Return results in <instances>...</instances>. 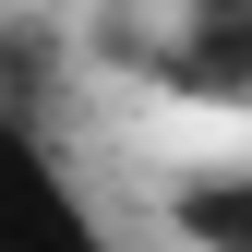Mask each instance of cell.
Masks as SVG:
<instances>
[{
  "mask_svg": "<svg viewBox=\"0 0 252 252\" xmlns=\"http://www.w3.org/2000/svg\"><path fill=\"white\" fill-rule=\"evenodd\" d=\"M0 252H108L96 216H84V192H72V168L12 108H0Z\"/></svg>",
  "mask_w": 252,
  "mask_h": 252,
  "instance_id": "obj_1",
  "label": "cell"
},
{
  "mask_svg": "<svg viewBox=\"0 0 252 252\" xmlns=\"http://www.w3.org/2000/svg\"><path fill=\"white\" fill-rule=\"evenodd\" d=\"M192 96H252V12L240 0H216V12H180V36L156 48Z\"/></svg>",
  "mask_w": 252,
  "mask_h": 252,
  "instance_id": "obj_2",
  "label": "cell"
},
{
  "mask_svg": "<svg viewBox=\"0 0 252 252\" xmlns=\"http://www.w3.org/2000/svg\"><path fill=\"white\" fill-rule=\"evenodd\" d=\"M168 216H180L204 252H252V168H204V180H180Z\"/></svg>",
  "mask_w": 252,
  "mask_h": 252,
  "instance_id": "obj_3",
  "label": "cell"
}]
</instances>
